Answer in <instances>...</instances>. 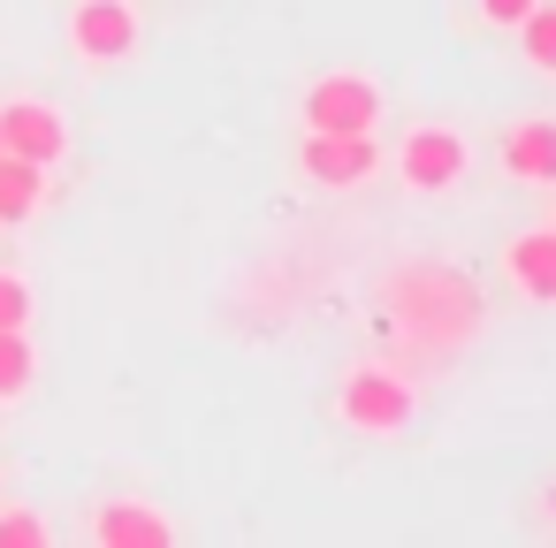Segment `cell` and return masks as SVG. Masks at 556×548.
Segmentation results:
<instances>
[{
    "label": "cell",
    "mask_w": 556,
    "mask_h": 548,
    "mask_svg": "<svg viewBox=\"0 0 556 548\" xmlns=\"http://www.w3.org/2000/svg\"><path fill=\"white\" fill-rule=\"evenodd\" d=\"M0 328H31V282L0 267Z\"/></svg>",
    "instance_id": "cell-13"
},
{
    "label": "cell",
    "mask_w": 556,
    "mask_h": 548,
    "mask_svg": "<svg viewBox=\"0 0 556 548\" xmlns=\"http://www.w3.org/2000/svg\"><path fill=\"white\" fill-rule=\"evenodd\" d=\"M465 161H472V153H465L457 130H412L396 168H404L412 191H450V183H465Z\"/></svg>",
    "instance_id": "cell-6"
},
{
    "label": "cell",
    "mask_w": 556,
    "mask_h": 548,
    "mask_svg": "<svg viewBox=\"0 0 556 548\" xmlns=\"http://www.w3.org/2000/svg\"><path fill=\"white\" fill-rule=\"evenodd\" d=\"M70 47L85 62H123L138 47V16H130V0H77V16H70Z\"/></svg>",
    "instance_id": "cell-4"
},
{
    "label": "cell",
    "mask_w": 556,
    "mask_h": 548,
    "mask_svg": "<svg viewBox=\"0 0 556 548\" xmlns=\"http://www.w3.org/2000/svg\"><path fill=\"white\" fill-rule=\"evenodd\" d=\"M548 229H556V214H548Z\"/></svg>",
    "instance_id": "cell-16"
},
{
    "label": "cell",
    "mask_w": 556,
    "mask_h": 548,
    "mask_svg": "<svg viewBox=\"0 0 556 548\" xmlns=\"http://www.w3.org/2000/svg\"><path fill=\"white\" fill-rule=\"evenodd\" d=\"M518 39H526V62L541 77H556V0H533L526 24H518Z\"/></svg>",
    "instance_id": "cell-12"
},
{
    "label": "cell",
    "mask_w": 556,
    "mask_h": 548,
    "mask_svg": "<svg viewBox=\"0 0 556 548\" xmlns=\"http://www.w3.org/2000/svg\"><path fill=\"white\" fill-rule=\"evenodd\" d=\"M47 199V168L39 161H16V153H0V221H31Z\"/></svg>",
    "instance_id": "cell-10"
},
{
    "label": "cell",
    "mask_w": 556,
    "mask_h": 548,
    "mask_svg": "<svg viewBox=\"0 0 556 548\" xmlns=\"http://www.w3.org/2000/svg\"><path fill=\"white\" fill-rule=\"evenodd\" d=\"M92 540H100V548H168L176 533H168V518L146 510V502H108V510L92 518Z\"/></svg>",
    "instance_id": "cell-8"
},
{
    "label": "cell",
    "mask_w": 556,
    "mask_h": 548,
    "mask_svg": "<svg viewBox=\"0 0 556 548\" xmlns=\"http://www.w3.org/2000/svg\"><path fill=\"white\" fill-rule=\"evenodd\" d=\"M503 168L518 183H556V123H518L503 138Z\"/></svg>",
    "instance_id": "cell-9"
},
{
    "label": "cell",
    "mask_w": 556,
    "mask_h": 548,
    "mask_svg": "<svg viewBox=\"0 0 556 548\" xmlns=\"http://www.w3.org/2000/svg\"><path fill=\"white\" fill-rule=\"evenodd\" d=\"M298 161H305V176H313V183L351 191V183H366V176L381 168V145H374V130H313Z\"/></svg>",
    "instance_id": "cell-2"
},
{
    "label": "cell",
    "mask_w": 556,
    "mask_h": 548,
    "mask_svg": "<svg viewBox=\"0 0 556 548\" xmlns=\"http://www.w3.org/2000/svg\"><path fill=\"white\" fill-rule=\"evenodd\" d=\"M0 548H47V525L31 510H9V518H0Z\"/></svg>",
    "instance_id": "cell-14"
},
{
    "label": "cell",
    "mask_w": 556,
    "mask_h": 548,
    "mask_svg": "<svg viewBox=\"0 0 556 548\" xmlns=\"http://www.w3.org/2000/svg\"><path fill=\"white\" fill-rule=\"evenodd\" d=\"M0 153L54 168V161L70 153V123H62L47 100H9V107H0Z\"/></svg>",
    "instance_id": "cell-3"
},
{
    "label": "cell",
    "mask_w": 556,
    "mask_h": 548,
    "mask_svg": "<svg viewBox=\"0 0 556 548\" xmlns=\"http://www.w3.org/2000/svg\"><path fill=\"white\" fill-rule=\"evenodd\" d=\"M305 123L313 130H374L381 123V92L366 77H320L305 92Z\"/></svg>",
    "instance_id": "cell-5"
},
{
    "label": "cell",
    "mask_w": 556,
    "mask_h": 548,
    "mask_svg": "<svg viewBox=\"0 0 556 548\" xmlns=\"http://www.w3.org/2000/svg\"><path fill=\"white\" fill-rule=\"evenodd\" d=\"M343 426H358V434H396V426H412V388H404L389 366H358V373L343 381Z\"/></svg>",
    "instance_id": "cell-1"
},
{
    "label": "cell",
    "mask_w": 556,
    "mask_h": 548,
    "mask_svg": "<svg viewBox=\"0 0 556 548\" xmlns=\"http://www.w3.org/2000/svg\"><path fill=\"white\" fill-rule=\"evenodd\" d=\"M31 373H39L31 335H24V328H0V404H16V396L31 388Z\"/></svg>",
    "instance_id": "cell-11"
},
{
    "label": "cell",
    "mask_w": 556,
    "mask_h": 548,
    "mask_svg": "<svg viewBox=\"0 0 556 548\" xmlns=\"http://www.w3.org/2000/svg\"><path fill=\"white\" fill-rule=\"evenodd\" d=\"M503 275H510L533 305H556V229H526V237H510Z\"/></svg>",
    "instance_id": "cell-7"
},
{
    "label": "cell",
    "mask_w": 556,
    "mask_h": 548,
    "mask_svg": "<svg viewBox=\"0 0 556 548\" xmlns=\"http://www.w3.org/2000/svg\"><path fill=\"white\" fill-rule=\"evenodd\" d=\"M526 9H533V0H480V16H488L495 31H510V24H526Z\"/></svg>",
    "instance_id": "cell-15"
}]
</instances>
